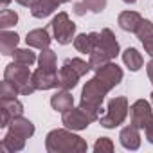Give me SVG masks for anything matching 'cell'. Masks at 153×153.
I'll return each instance as SVG.
<instances>
[{"label": "cell", "instance_id": "1", "mask_svg": "<svg viewBox=\"0 0 153 153\" xmlns=\"http://www.w3.org/2000/svg\"><path fill=\"white\" fill-rule=\"evenodd\" d=\"M45 149L49 153H85L88 144L83 137L76 135L74 130L56 128L45 137Z\"/></svg>", "mask_w": 153, "mask_h": 153}, {"label": "cell", "instance_id": "2", "mask_svg": "<svg viewBox=\"0 0 153 153\" xmlns=\"http://www.w3.org/2000/svg\"><path fill=\"white\" fill-rule=\"evenodd\" d=\"M29 67L31 65L13 61V63L6 65V68H4V79L13 83L20 96H31L36 90V87L33 83V72Z\"/></svg>", "mask_w": 153, "mask_h": 153}, {"label": "cell", "instance_id": "3", "mask_svg": "<svg viewBox=\"0 0 153 153\" xmlns=\"http://www.w3.org/2000/svg\"><path fill=\"white\" fill-rule=\"evenodd\" d=\"M130 114V105H128V99L124 96H117V97H112L108 101V106H106V114L99 117V124L106 130H112V128H117L121 126L126 117Z\"/></svg>", "mask_w": 153, "mask_h": 153}, {"label": "cell", "instance_id": "4", "mask_svg": "<svg viewBox=\"0 0 153 153\" xmlns=\"http://www.w3.org/2000/svg\"><path fill=\"white\" fill-rule=\"evenodd\" d=\"M51 27H52L54 40H56L59 45L74 43V38H76V24L68 18V15H67L65 11H59V13L52 18Z\"/></svg>", "mask_w": 153, "mask_h": 153}, {"label": "cell", "instance_id": "5", "mask_svg": "<svg viewBox=\"0 0 153 153\" xmlns=\"http://www.w3.org/2000/svg\"><path fill=\"white\" fill-rule=\"evenodd\" d=\"M108 92H110L108 87L97 78V76H94L92 79H88L85 83V87L81 90V101L87 103V105H92V106H99L101 108V105H103V101H105V97H106Z\"/></svg>", "mask_w": 153, "mask_h": 153}, {"label": "cell", "instance_id": "6", "mask_svg": "<svg viewBox=\"0 0 153 153\" xmlns=\"http://www.w3.org/2000/svg\"><path fill=\"white\" fill-rule=\"evenodd\" d=\"M61 123H63V126L68 128V130L81 131V130H87L92 121H90V117L85 114V110H83L81 106H78V108L72 106L70 110H67V112L61 114Z\"/></svg>", "mask_w": 153, "mask_h": 153}, {"label": "cell", "instance_id": "7", "mask_svg": "<svg viewBox=\"0 0 153 153\" xmlns=\"http://www.w3.org/2000/svg\"><path fill=\"white\" fill-rule=\"evenodd\" d=\"M151 117H153V110L146 99H137L130 106V121L139 130H144L148 126V123L151 121Z\"/></svg>", "mask_w": 153, "mask_h": 153}, {"label": "cell", "instance_id": "8", "mask_svg": "<svg viewBox=\"0 0 153 153\" xmlns=\"http://www.w3.org/2000/svg\"><path fill=\"white\" fill-rule=\"evenodd\" d=\"M96 76L108 87V90H112V88H115L123 81V68L117 63L108 61L106 65H103V67H99L96 70Z\"/></svg>", "mask_w": 153, "mask_h": 153}, {"label": "cell", "instance_id": "9", "mask_svg": "<svg viewBox=\"0 0 153 153\" xmlns=\"http://www.w3.org/2000/svg\"><path fill=\"white\" fill-rule=\"evenodd\" d=\"M96 51H101L105 52L106 56H110V59H115L121 52L119 49V42L115 40V34L112 33V29L105 27L101 33H99V43H97V49Z\"/></svg>", "mask_w": 153, "mask_h": 153}, {"label": "cell", "instance_id": "10", "mask_svg": "<svg viewBox=\"0 0 153 153\" xmlns=\"http://www.w3.org/2000/svg\"><path fill=\"white\" fill-rule=\"evenodd\" d=\"M33 83L36 87V90H51V88H58L59 87V79H58V72H51L45 68H36L33 72Z\"/></svg>", "mask_w": 153, "mask_h": 153}, {"label": "cell", "instance_id": "11", "mask_svg": "<svg viewBox=\"0 0 153 153\" xmlns=\"http://www.w3.org/2000/svg\"><path fill=\"white\" fill-rule=\"evenodd\" d=\"M99 43V33H81L74 38V47L81 54H92L97 49Z\"/></svg>", "mask_w": 153, "mask_h": 153}, {"label": "cell", "instance_id": "12", "mask_svg": "<svg viewBox=\"0 0 153 153\" xmlns=\"http://www.w3.org/2000/svg\"><path fill=\"white\" fill-rule=\"evenodd\" d=\"M119 142L124 149H130V151H135L140 148V133H139V128L130 124V126H124L119 133Z\"/></svg>", "mask_w": 153, "mask_h": 153}, {"label": "cell", "instance_id": "13", "mask_svg": "<svg viewBox=\"0 0 153 153\" xmlns=\"http://www.w3.org/2000/svg\"><path fill=\"white\" fill-rule=\"evenodd\" d=\"M51 42H52V38H51V34H49V31H47L45 27H43V29H33V31H29L27 36H25L27 47L40 49V51L47 49V47L51 45Z\"/></svg>", "mask_w": 153, "mask_h": 153}, {"label": "cell", "instance_id": "14", "mask_svg": "<svg viewBox=\"0 0 153 153\" xmlns=\"http://www.w3.org/2000/svg\"><path fill=\"white\" fill-rule=\"evenodd\" d=\"M58 79H59V88L72 90V88L78 87V83H79V74L76 72L70 65L63 63V67L58 70Z\"/></svg>", "mask_w": 153, "mask_h": 153}, {"label": "cell", "instance_id": "15", "mask_svg": "<svg viewBox=\"0 0 153 153\" xmlns=\"http://www.w3.org/2000/svg\"><path fill=\"white\" fill-rule=\"evenodd\" d=\"M7 131H11L15 135H20L24 139H31L34 135V124L29 119H25L24 115H18L11 121V124L7 126Z\"/></svg>", "mask_w": 153, "mask_h": 153}, {"label": "cell", "instance_id": "16", "mask_svg": "<svg viewBox=\"0 0 153 153\" xmlns=\"http://www.w3.org/2000/svg\"><path fill=\"white\" fill-rule=\"evenodd\" d=\"M135 34H137V38L140 40L144 51L153 58V24H151L149 20H144V18H142V22H140L139 29L135 31Z\"/></svg>", "mask_w": 153, "mask_h": 153}, {"label": "cell", "instance_id": "17", "mask_svg": "<svg viewBox=\"0 0 153 153\" xmlns=\"http://www.w3.org/2000/svg\"><path fill=\"white\" fill-rule=\"evenodd\" d=\"M51 106L52 110L63 114L67 110H70L74 106V96L70 94V90H65V88H59L52 97H51Z\"/></svg>", "mask_w": 153, "mask_h": 153}, {"label": "cell", "instance_id": "18", "mask_svg": "<svg viewBox=\"0 0 153 153\" xmlns=\"http://www.w3.org/2000/svg\"><path fill=\"white\" fill-rule=\"evenodd\" d=\"M140 22H142V16H140L137 11H123V13H119V16H117L119 27H121L123 31H126V33H135V31L139 29Z\"/></svg>", "mask_w": 153, "mask_h": 153}, {"label": "cell", "instance_id": "19", "mask_svg": "<svg viewBox=\"0 0 153 153\" xmlns=\"http://www.w3.org/2000/svg\"><path fill=\"white\" fill-rule=\"evenodd\" d=\"M59 7L58 0H36L31 7V15L34 18H47Z\"/></svg>", "mask_w": 153, "mask_h": 153}, {"label": "cell", "instance_id": "20", "mask_svg": "<svg viewBox=\"0 0 153 153\" xmlns=\"http://www.w3.org/2000/svg\"><path fill=\"white\" fill-rule=\"evenodd\" d=\"M18 42H20V36L15 31L2 29V33H0V52L4 56H11L18 47Z\"/></svg>", "mask_w": 153, "mask_h": 153}, {"label": "cell", "instance_id": "21", "mask_svg": "<svg viewBox=\"0 0 153 153\" xmlns=\"http://www.w3.org/2000/svg\"><path fill=\"white\" fill-rule=\"evenodd\" d=\"M25 140H27V139L7 131V133L4 135L2 142H0V149H2L4 153H16V151H22V149L25 148Z\"/></svg>", "mask_w": 153, "mask_h": 153}, {"label": "cell", "instance_id": "22", "mask_svg": "<svg viewBox=\"0 0 153 153\" xmlns=\"http://www.w3.org/2000/svg\"><path fill=\"white\" fill-rule=\"evenodd\" d=\"M123 63H124L131 72H137V70H140L144 59H142V54H140L135 47H128V49L123 52Z\"/></svg>", "mask_w": 153, "mask_h": 153}, {"label": "cell", "instance_id": "23", "mask_svg": "<svg viewBox=\"0 0 153 153\" xmlns=\"http://www.w3.org/2000/svg\"><path fill=\"white\" fill-rule=\"evenodd\" d=\"M38 65L40 68H45V70H51V72H58V58H56V52L52 49H43L38 56Z\"/></svg>", "mask_w": 153, "mask_h": 153}, {"label": "cell", "instance_id": "24", "mask_svg": "<svg viewBox=\"0 0 153 153\" xmlns=\"http://www.w3.org/2000/svg\"><path fill=\"white\" fill-rule=\"evenodd\" d=\"M0 108L6 110L7 114H11L13 119L18 115H24V105L16 97H0Z\"/></svg>", "mask_w": 153, "mask_h": 153}, {"label": "cell", "instance_id": "25", "mask_svg": "<svg viewBox=\"0 0 153 153\" xmlns=\"http://www.w3.org/2000/svg\"><path fill=\"white\" fill-rule=\"evenodd\" d=\"M13 56V59L15 61H18V63H24V65H33V63H36L38 61V56L27 47V49H15V52L11 54Z\"/></svg>", "mask_w": 153, "mask_h": 153}, {"label": "cell", "instance_id": "26", "mask_svg": "<svg viewBox=\"0 0 153 153\" xmlns=\"http://www.w3.org/2000/svg\"><path fill=\"white\" fill-rule=\"evenodd\" d=\"M16 24H18V13L7 7L0 11V29H9V27H15Z\"/></svg>", "mask_w": 153, "mask_h": 153}, {"label": "cell", "instance_id": "27", "mask_svg": "<svg viewBox=\"0 0 153 153\" xmlns=\"http://www.w3.org/2000/svg\"><path fill=\"white\" fill-rule=\"evenodd\" d=\"M90 58H88V63H90V68H94V70H97L99 67H103V65H106L108 61H112L110 59V56H106L105 52H101V51H94L92 54H88Z\"/></svg>", "mask_w": 153, "mask_h": 153}, {"label": "cell", "instance_id": "28", "mask_svg": "<svg viewBox=\"0 0 153 153\" xmlns=\"http://www.w3.org/2000/svg\"><path fill=\"white\" fill-rule=\"evenodd\" d=\"M67 65H70L76 72L79 74V78H83V76H87V72L90 70V63H87L85 59H81V58H70V59H67L65 61Z\"/></svg>", "mask_w": 153, "mask_h": 153}, {"label": "cell", "instance_id": "29", "mask_svg": "<svg viewBox=\"0 0 153 153\" xmlns=\"http://www.w3.org/2000/svg\"><path fill=\"white\" fill-rule=\"evenodd\" d=\"M81 4L87 7V11L99 15V13L105 11V7H106V4H108V0H81Z\"/></svg>", "mask_w": 153, "mask_h": 153}, {"label": "cell", "instance_id": "30", "mask_svg": "<svg viewBox=\"0 0 153 153\" xmlns=\"http://www.w3.org/2000/svg\"><path fill=\"white\" fill-rule=\"evenodd\" d=\"M94 151L96 153H112L114 151V142L108 137H99L94 144Z\"/></svg>", "mask_w": 153, "mask_h": 153}, {"label": "cell", "instance_id": "31", "mask_svg": "<svg viewBox=\"0 0 153 153\" xmlns=\"http://www.w3.org/2000/svg\"><path fill=\"white\" fill-rule=\"evenodd\" d=\"M16 96H20V94L13 83H9L7 79H4L0 83V97H16Z\"/></svg>", "mask_w": 153, "mask_h": 153}, {"label": "cell", "instance_id": "32", "mask_svg": "<svg viewBox=\"0 0 153 153\" xmlns=\"http://www.w3.org/2000/svg\"><path fill=\"white\" fill-rule=\"evenodd\" d=\"M79 106L85 110V114L90 117V121H92V123L99 121V117H101V115H99V114H101V108H99V106H92V105H87V103H83V101L79 103Z\"/></svg>", "mask_w": 153, "mask_h": 153}, {"label": "cell", "instance_id": "33", "mask_svg": "<svg viewBox=\"0 0 153 153\" xmlns=\"http://www.w3.org/2000/svg\"><path fill=\"white\" fill-rule=\"evenodd\" d=\"M144 131H146V140H148L149 144H153V117H151V121L148 123V126L144 128Z\"/></svg>", "mask_w": 153, "mask_h": 153}, {"label": "cell", "instance_id": "34", "mask_svg": "<svg viewBox=\"0 0 153 153\" xmlns=\"http://www.w3.org/2000/svg\"><path fill=\"white\" fill-rule=\"evenodd\" d=\"M146 72H148V78H149V83L153 85V58L148 61V65H146Z\"/></svg>", "mask_w": 153, "mask_h": 153}, {"label": "cell", "instance_id": "35", "mask_svg": "<svg viewBox=\"0 0 153 153\" xmlns=\"http://www.w3.org/2000/svg\"><path fill=\"white\" fill-rule=\"evenodd\" d=\"M15 2H18L20 6H24V7H29V9H31V7H33V4L36 2V0H15Z\"/></svg>", "mask_w": 153, "mask_h": 153}, {"label": "cell", "instance_id": "36", "mask_svg": "<svg viewBox=\"0 0 153 153\" xmlns=\"http://www.w3.org/2000/svg\"><path fill=\"white\" fill-rule=\"evenodd\" d=\"M9 4H11V0H2V9H6Z\"/></svg>", "mask_w": 153, "mask_h": 153}, {"label": "cell", "instance_id": "37", "mask_svg": "<svg viewBox=\"0 0 153 153\" xmlns=\"http://www.w3.org/2000/svg\"><path fill=\"white\" fill-rule=\"evenodd\" d=\"M123 2H124V4H135L137 0H123Z\"/></svg>", "mask_w": 153, "mask_h": 153}, {"label": "cell", "instance_id": "38", "mask_svg": "<svg viewBox=\"0 0 153 153\" xmlns=\"http://www.w3.org/2000/svg\"><path fill=\"white\" fill-rule=\"evenodd\" d=\"M58 2H59V6H61V4H67V2H70V0H58Z\"/></svg>", "mask_w": 153, "mask_h": 153}, {"label": "cell", "instance_id": "39", "mask_svg": "<svg viewBox=\"0 0 153 153\" xmlns=\"http://www.w3.org/2000/svg\"><path fill=\"white\" fill-rule=\"evenodd\" d=\"M149 97H151V105H153V92H151V96H149Z\"/></svg>", "mask_w": 153, "mask_h": 153}]
</instances>
